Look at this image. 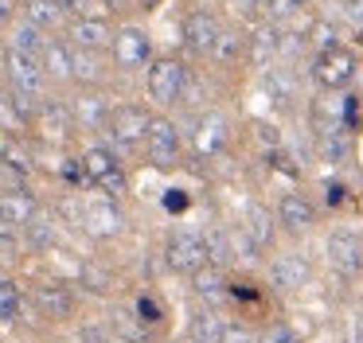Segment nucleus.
Masks as SVG:
<instances>
[{
  "label": "nucleus",
  "mask_w": 363,
  "mask_h": 343,
  "mask_svg": "<svg viewBox=\"0 0 363 343\" xmlns=\"http://www.w3.org/2000/svg\"><path fill=\"white\" fill-rule=\"evenodd\" d=\"M355 70H359V59H355L347 47L328 43V47H320L316 59H313V82L320 86V90H344L355 78Z\"/></svg>",
  "instance_id": "f257e3e1"
},
{
  "label": "nucleus",
  "mask_w": 363,
  "mask_h": 343,
  "mask_svg": "<svg viewBox=\"0 0 363 343\" xmlns=\"http://www.w3.org/2000/svg\"><path fill=\"white\" fill-rule=\"evenodd\" d=\"M4 74H9V90L28 94V98H43V90H48V70H43L40 55L9 47L4 51Z\"/></svg>",
  "instance_id": "f03ea898"
},
{
  "label": "nucleus",
  "mask_w": 363,
  "mask_h": 343,
  "mask_svg": "<svg viewBox=\"0 0 363 343\" xmlns=\"http://www.w3.org/2000/svg\"><path fill=\"white\" fill-rule=\"evenodd\" d=\"M152 117L145 113V106H118L110 109V121H106V133H110V148L118 152H133V148L145 145V133H149Z\"/></svg>",
  "instance_id": "7ed1b4c3"
},
{
  "label": "nucleus",
  "mask_w": 363,
  "mask_h": 343,
  "mask_svg": "<svg viewBox=\"0 0 363 343\" xmlns=\"http://www.w3.org/2000/svg\"><path fill=\"white\" fill-rule=\"evenodd\" d=\"M188 86V70L180 59H152L149 62V98L157 106H176Z\"/></svg>",
  "instance_id": "20e7f679"
},
{
  "label": "nucleus",
  "mask_w": 363,
  "mask_h": 343,
  "mask_svg": "<svg viewBox=\"0 0 363 343\" xmlns=\"http://www.w3.org/2000/svg\"><path fill=\"white\" fill-rule=\"evenodd\" d=\"M164 257H168V265H172L176 273L191 277L199 265H207L203 234H196V230H172V234H168V242H164Z\"/></svg>",
  "instance_id": "39448f33"
},
{
  "label": "nucleus",
  "mask_w": 363,
  "mask_h": 343,
  "mask_svg": "<svg viewBox=\"0 0 363 343\" xmlns=\"http://www.w3.org/2000/svg\"><path fill=\"white\" fill-rule=\"evenodd\" d=\"M110 51H113V62H118L121 70H145L152 62V43L149 35H145L141 28H118L110 35Z\"/></svg>",
  "instance_id": "423d86ee"
},
{
  "label": "nucleus",
  "mask_w": 363,
  "mask_h": 343,
  "mask_svg": "<svg viewBox=\"0 0 363 343\" xmlns=\"http://www.w3.org/2000/svg\"><path fill=\"white\" fill-rule=\"evenodd\" d=\"M145 152H149V160L157 164V168H176L180 164V133H176V125L168 121V117H152L149 121V133H145Z\"/></svg>",
  "instance_id": "0eeeda50"
},
{
  "label": "nucleus",
  "mask_w": 363,
  "mask_h": 343,
  "mask_svg": "<svg viewBox=\"0 0 363 343\" xmlns=\"http://www.w3.org/2000/svg\"><path fill=\"white\" fill-rule=\"evenodd\" d=\"M32 304L40 316L48 320H71L74 308H79V296H74L71 285H63V281H40V285L32 288Z\"/></svg>",
  "instance_id": "6e6552de"
},
{
  "label": "nucleus",
  "mask_w": 363,
  "mask_h": 343,
  "mask_svg": "<svg viewBox=\"0 0 363 343\" xmlns=\"http://www.w3.org/2000/svg\"><path fill=\"white\" fill-rule=\"evenodd\" d=\"M328 262H332V269H340L344 277L363 273V234H355V230H332V238H328Z\"/></svg>",
  "instance_id": "1a4fd4ad"
},
{
  "label": "nucleus",
  "mask_w": 363,
  "mask_h": 343,
  "mask_svg": "<svg viewBox=\"0 0 363 343\" xmlns=\"http://www.w3.org/2000/svg\"><path fill=\"white\" fill-rule=\"evenodd\" d=\"M82 226H86L94 238H110V234H118L121 226H125V218H121L113 195H102V199L90 203V207L82 210Z\"/></svg>",
  "instance_id": "9d476101"
},
{
  "label": "nucleus",
  "mask_w": 363,
  "mask_h": 343,
  "mask_svg": "<svg viewBox=\"0 0 363 343\" xmlns=\"http://www.w3.org/2000/svg\"><path fill=\"white\" fill-rule=\"evenodd\" d=\"M215 35H219V20H215L211 12H191L188 20H184V43H188V51L199 55V59L211 55Z\"/></svg>",
  "instance_id": "9b49d317"
},
{
  "label": "nucleus",
  "mask_w": 363,
  "mask_h": 343,
  "mask_svg": "<svg viewBox=\"0 0 363 343\" xmlns=\"http://www.w3.org/2000/svg\"><path fill=\"white\" fill-rule=\"evenodd\" d=\"M35 121H40V129L48 133V137H55V140L71 137V129H74L71 101H63V98H40V106H35Z\"/></svg>",
  "instance_id": "f8f14e48"
},
{
  "label": "nucleus",
  "mask_w": 363,
  "mask_h": 343,
  "mask_svg": "<svg viewBox=\"0 0 363 343\" xmlns=\"http://www.w3.org/2000/svg\"><path fill=\"white\" fill-rule=\"evenodd\" d=\"M71 117H74L79 129L98 133V129H106V121H110V101H106L98 90H82L79 98L71 101Z\"/></svg>",
  "instance_id": "ddd939ff"
},
{
  "label": "nucleus",
  "mask_w": 363,
  "mask_h": 343,
  "mask_svg": "<svg viewBox=\"0 0 363 343\" xmlns=\"http://www.w3.org/2000/svg\"><path fill=\"white\" fill-rule=\"evenodd\" d=\"M35 210H40V199H35L28 187H9V191H0V223H9V226L20 230Z\"/></svg>",
  "instance_id": "4468645a"
},
{
  "label": "nucleus",
  "mask_w": 363,
  "mask_h": 343,
  "mask_svg": "<svg viewBox=\"0 0 363 343\" xmlns=\"http://www.w3.org/2000/svg\"><path fill=\"white\" fill-rule=\"evenodd\" d=\"M191 145H196L199 156H219L227 148V121L219 113H207L196 121V133H191Z\"/></svg>",
  "instance_id": "2eb2a0df"
},
{
  "label": "nucleus",
  "mask_w": 363,
  "mask_h": 343,
  "mask_svg": "<svg viewBox=\"0 0 363 343\" xmlns=\"http://www.w3.org/2000/svg\"><path fill=\"white\" fill-rule=\"evenodd\" d=\"M32 172H35V160H32V152H28L16 137L0 140V176H9V179H16V184H24Z\"/></svg>",
  "instance_id": "dca6fc26"
},
{
  "label": "nucleus",
  "mask_w": 363,
  "mask_h": 343,
  "mask_svg": "<svg viewBox=\"0 0 363 343\" xmlns=\"http://www.w3.org/2000/svg\"><path fill=\"white\" fill-rule=\"evenodd\" d=\"M191 288H196V296L207 308H223L227 304V277L219 273V265H199L191 273Z\"/></svg>",
  "instance_id": "f3484780"
},
{
  "label": "nucleus",
  "mask_w": 363,
  "mask_h": 343,
  "mask_svg": "<svg viewBox=\"0 0 363 343\" xmlns=\"http://www.w3.org/2000/svg\"><path fill=\"white\" fill-rule=\"evenodd\" d=\"M24 20L28 23H35L40 31H59V28H67V20H71V12H67L59 0H24Z\"/></svg>",
  "instance_id": "a211bd4d"
},
{
  "label": "nucleus",
  "mask_w": 363,
  "mask_h": 343,
  "mask_svg": "<svg viewBox=\"0 0 363 343\" xmlns=\"http://www.w3.org/2000/svg\"><path fill=\"white\" fill-rule=\"evenodd\" d=\"M277 218L285 223V230L305 234L316 226V207L308 199H301V195H285V199L277 203Z\"/></svg>",
  "instance_id": "6ab92c4d"
},
{
  "label": "nucleus",
  "mask_w": 363,
  "mask_h": 343,
  "mask_svg": "<svg viewBox=\"0 0 363 343\" xmlns=\"http://www.w3.org/2000/svg\"><path fill=\"white\" fill-rule=\"evenodd\" d=\"M308 277H313V265H308V257H301V254L277 257V262L269 265V281H274L277 288H301Z\"/></svg>",
  "instance_id": "aec40b11"
},
{
  "label": "nucleus",
  "mask_w": 363,
  "mask_h": 343,
  "mask_svg": "<svg viewBox=\"0 0 363 343\" xmlns=\"http://www.w3.org/2000/svg\"><path fill=\"white\" fill-rule=\"evenodd\" d=\"M71 23V39H74V47H94V51H102L106 43H110V20H94V16H74V20H67Z\"/></svg>",
  "instance_id": "412c9836"
},
{
  "label": "nucleus",
  "mask_w": 363,
  "mask_h": 343,
  "mask_svg": "<svg viewBox=\"0 0 363 343\" xmlns=\"http://www.w3.org/2000/svg\"><path fill=\"white\" fill-rule=\"evenodd\" d=\"M40 62H43V70H48V78L71 82V43H67V39L48 35V43H43V51H40Z\"/></svg>",
  "instance_id": "4be33fe9"
},
{
  "label": "nucleus",
  "mask_w": 363,
  "mask_h": 343,
  "mask_svg": "<svg viewBox=\"0 0 363 343\" xmlns=\"http://www.w3.org/2000/svg\"><path fill=\"white\" fill-rule=\"evenodd\" d=\"M242 226H246V242H250L258 254L274 242V218H269V210L262 207V203H250V207H246Z\"/></svg>",
  "instance_id": "5701e85b"
},
{
  "label": "nucleus",
  "mask_w": 363,
  "mask_h": 343,
  "mask_svg": "<svg viewBox=\"0 0 363 343\" xmlns=\"http://www.w3.org/2000/svg\"><path fill=\"white\" fill-rule=\"evenodd\" d=\"M102 74H106V62L98 59L94 47H71V78L74 82L94 86V82H102Z\"/></svg>",
  "instance_id": "b1692460"
},
{
  "label": "nucleus",
  "mask_w": 363,
  "mask_h": 343,
  "mask_svg": "<svg viewBox=\"0 0 363 343\" xmlns=\"http://www.w3.org/2000/svg\"><path fill=\"white\" fill-rule=\"evenodd\" d=\"M242 51H246V59H250L254 67H266V62L274 59V51H277V28L274 23H258V28L250 31V39L242 43Z\"/></svg>",
  "instance_id": "393cba45"
},
{
  "label": "nucleus",
  "mask_w": 363,
  "mask_h": 343,
  "mask_svg": "<svg viewBox=\"0 0 363 343\" xmlns=\"http://www.w3.org/2000/svg\"><path fill=\"white\" fill-rule=\"evenodd\" d=\"M79 160H82V172H86L90 184H98V179H102L106 172L118 168V152H113L110 145H94V148H86V152H82Z\"/></svg>",
  "instance_id": "a878e982"
},
{
  "label": "nucleus",
  "mask_w": 363,
  "mask_h": 343,
  "mask_svg": "<svg viewBox=\"0 0 363 343\" xmlns=\"http://www.w3.org/2000/svg\"><path fill=\"white\" fill-rule=\"evenodd\" d=\"M20 230H24V238H28V246H32V249H51V246H55V238H59L51 215H43V210H35Z\"/></svg>",
  "instance_id": "bb28decb"
},
{
  "label": "nucleus",
  "mask_w": 363,
  "mask_h": 343,
  "mask_svg": "<svg viewBox=\"0 0 363 343\" xmlns=\"http://www.w3.org/2000/svg\"><path fill=\"white\" fill-rule=\"evenodd\" d=\"M191 343H219V335H223V324H219V316H215V308H196V316H191Z\"/></svg>",
  "instance_id": "cd10ccee"
},
{
  "label": "nucleus",
  "mask_w": 363,
  "mask_h": 343,
  "mask_svg": "<svg viewBox=\"0 0 363 343\" xmlns=\"http://www.w3.org/2000/svg\"><path fill=\"white\" fill-rule=\"evenodd\" d=\"M43 43H48V31H40L35 23L20 20L12 23V35H9V47H16V51H28V55H40Z\"/></svg>",
  "instance_id": "c85d7f7f"
},
{
  "label": "nucleus",
  "mask_w": 363,
  "mask_h": 343,
  "mask_svg": "<svg viewBox=\"0 0 363 343\" xmlns=\"http://www.w3.org/2000/svg\"><path fill=\"white\" fill-rule=\"evenodd\" d=\"M238 55H242V35H238V31H230V28H219L215 47H211V55H207V59H215V62H235Z\"/></svg>",
  "instance_id": "c756f323"
},
{
  "label": "nucleus",
  "mask_w": 363,
  "mask_h": 343,
  "mask_svg": "<svg viewBox=\"0 0 363 343\" xmlns=\"http://www.w3.org/2000/svg\"><path fill=\"white\" fill-rule=\"evenodd\" d=\"M20 320V288L0 277V327H12Z\"/></svg>",
  "instance_id": "7c9ffc66"
},
{
  "label": "nucleus",
  "mask_w": 363,
  "mask_h": 343,
  "mask_svg": "<svg viewBox=\"0 0 363 343\" xmlns=\"http://www.w3.org/2000/svg\"><path fill=\"white\" fill-rule=\"evenodd\" d=\"M293 70H285V67H269V74H266V94H274L277 101H289V94H293Z\"/></svg>",
  "instance_id": "2f4dec72"
},
{
  "label": "nucleus",
  "mask_w": 363,
  "mask_h": 343,
  "mask_svg": "<svg viewBox=\"0 0 363 343\" xmlns=\"http://www.w3.org/2000/svg\"><path fill=\"white\" fill-rule=\"evenodd\" d=\"M305 31H285V28H277V51H274V59H285L289 62L293 55L301 51V47H305Z\"/></svg>",
  "instance_id": "473e14b6"
},
{
  "label": "nucleus",
  "mask_w": 363,
  "mask_h": 343,
  "mask_svg": "<svg viewBox=\"0 0 363 343\" xmlns=\"http://www.w3.org/2000/svg\"><path fill=\"white\" fill-rule=\"evenodd\" d=\"M82 285L90 288V293H106V288H110V269H106V265H94V262H86L82 265Z\"/></svg>",
  "instance_id": "72a5a7b5"
},
{
  "label": "nucleus",
  "mask_w": 363,
  "mask_h": 343,
  "mask_svg": "<svg viewBox=\"0 0 363 343\" xmlns=\"http://www.w3.org/2000/svg\"><path fill=\"white\" fill-rule=\"evenodd\" d=\"M320 156H324V160H332V164L344 160V156H347V137H344V133H324V137H320Z\"/></svg>",
  "instance_id": "f704fd0d"
},
{
  "label": "nucleus",
  "mask_w": 363,
  "mask_h": 343,
  "mask_svg": "<svg viewBox=\"0 0 363 343\" xmlns=\"http://www.w3.org/2000/svg\"><path fill=\"white\" fill-rule=\"evenodd\" d=\"M133 312H137V320H141V324H160V320H164V308H160L157 296H137Z\"/></svg>",
  "instance_id": "c9c22d12"
},
{
  "label": "nucleus",
  "mask_w": 363,
  "mask_h": 343,
  "mask_svg": "<svg viewBox=\"0 0 363 343\" xmlns=\"http://www.w3.org/2000/svg\"><path fill=\"white\" fill-rule=\"evenodd\" d=\"M98 187H102L106 195H113V199H118V195H125V191H129V176L121 172V164H118L113 172H106V176L98 179Z\"/></svg>",
  "instance_id": "e433bc0d"
},
{
  "label": "nucleus",
  "mask_w": 363,
  "mask_h": 343,
  "mask_svg": "<svg viewBox=\"0 0 363 343\" xmlns=\"http://www.w3.org/2000/svg\"><path fill=\"white\" fill-rule=\"evenodd\" d=\"M301 4H305V0H262L258 8L269 16V20H285V16H293Z\"/></svg>",
  "instance_id": "4c0bfd02"
},
{
  "label": "nucleus",
  "mask_w": 363,
  "mask_h": 343,
  "mask_svg": "<svg viewBox=\"0 0 363 343\" xmlns=\"http://www.w3.org/2000/svg\"><path fill=\"white\" fill-rule=\"evenodd\" d=\"M63 184L67 187H90L86 172H82V160L74 156V160H63Z\"/></svg>",
  "instance_id": "58836bf2"
},
{
  "label": "nucleus",
  "mask_w": 363,
  "mask_h": 343,
  "mask_svg": "<svg viewBox=\"0 0 363 343\" xmlns=\"http://www.w3.org/2000/svg\"><path fill=\"white\" fill-rule=\"evenodd\" d=\"M219 343H258V335H254L250 327H242V324H230V327H223Z\"/></svg>",
  "instance_id": "ea45409f"
},
{
  "label": "nucleus",
  "mask_w": 363,
  "mask_h": 343,
  "mask_svg": "<svg viewBox=\"0 0 363 343\" xmlns=\"http://www.w3.org/2000/svg\"><path fill=\"white\" fill-rule=\"evenodd\" d=\"M258 343H301V339H297V332H293V327H285V324H274V327H269V332L262 335Z\"/></svg>",
  "instance_id": "a19ab883"
},
{
  "label": "nucleus",
  "mask_w": 363,
  "mask_h": 343,
  "mask_svg": "<svg viewBox=\"0 0 363 343\" xmlns=\"http://www.w3.org/2000/svg\"><path fill=\"white\" fill-rule=\"evenodd\" d=\"M20 12V0H0V28H12Z\"/></svg>",
  "instance_id": "79ce46f5"
},
{
  "label": "nucleus",
  "mask_w": 363,
  "mask_h": 343,
  "mask_svg": "<svg viewBox=\"0 0 363 343\" xmlns=\"http://www.w3.org/2000/svg\"><path fill=\"white\" fill-rule=\"evenodd\" d=\"M164 207L168 210H184V207H188V195H184V191H168L164 195Z\"/></svg>",
  "instance_id": "37998d69"
},
{
  "label": "nucleus",
  "mask_w": 363,
  "mask_h": 343,
  "mask_svg": "<svg viewBox=\"0 0 363 343\" xmlns=\"http://www.w3.org/2000/svg\"><path fill=\"white\" fill-rule=\"evenodd\" d=\"M82 335H86V343H106V327H94V324H90Z\"/></svg>",
  "instance_id": "c03bdc74"
},
{
  "label": "nucleus",
  "mask_w": 363,
  "mask_h": 343,
  "mask_svg": "<svg viewBox=\"0 0 363 343\" xmlns=\"http://www.w3.org/2000/svg\"><path fill=\"white\" fill-rule=\"evenodd\" d=\"M258 137L269 140V145H277V129H274V125H258Z\"/></svg>",
  "instance_id": "a18cd8bd"
},
{
  "label": "nucleus",
  "mask_w": 363,
  "mask_h": 343,
  "mask_svg": "<svg viewBox=\"0 0 363 343\" xmlns=\"http://www.w3.org/2000/svg\"><path fill=\"white\" fill-rule=\"evenodd\" d=\"M59 4H63V8H67V12H71V16H74V12H79V8H82V0H59Z\"/></svg>",
  "instance_id": "49530a36"
},
{
  "label": "nucleus",
  "mask_w": 363,
  "mask_h": 343,
  "mask_svg": "<svg viewBox=\"0 0 363 343\" xmlns=\"http://www.w3.org/2000/svg\"><path fill=\"white\" fill-rule=\"evenodd\" d=\"M355 343H363V316L355 320Z\"/></svg>",
  "instance_id": "de8ad7c7"
},
{
  "label": "nucleus",
  "mask_w": 363,
  "mask_h": 343,
  "mask_svg": "<svg viewBox=\"0 0 363 343\" xmlns=\"http://www.w3.org/2000/svg\"><path fill=\"white\" fill-rule=\"evenodd\" d=\"M235 4H238V8H258L262 0H235Z\"/></svg>",
  "instance_id": "09e8293b"
},
{
  "label": "nucleus",
  "mask_w": 363,
  "mask_h": 343,
  "mask_svg": "<svg viewBox=\"0 0 363 343\" xmlns=\"http://www.w3.org/2000/svg\"><path fill=\"white\" fill-rule=\"evenodd\" d=\"M0 101H4V90H0Z\"/></svg>",
  "instance_id": "8fccbe9b"
}]
</instances>
